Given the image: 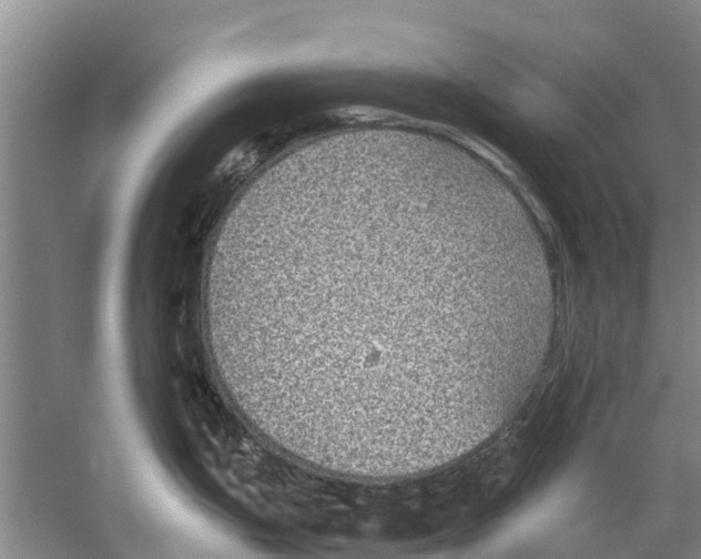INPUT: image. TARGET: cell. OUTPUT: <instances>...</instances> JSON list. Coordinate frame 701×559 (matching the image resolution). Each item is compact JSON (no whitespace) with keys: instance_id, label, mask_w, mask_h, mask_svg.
I'll return each instance as SVG.
<instances>
[{"instance_id":"6da1fadb","label":"cell","mask_w":701,"mask_h":559,"mask_svg":"<svg viewBox=\"0 0 701 559\" xmlns=\"http://www.w3.org/2000/svg\"><path fill=\"white\" fill-rule=\"evenodd\" d=\"M451 224L387 230L380 262L360 272L366 288H318L293 315L284 392L314 464L376 480L421 475L497 429L518 315L509 288H465Z\"/></svg>"}]
</instances>
